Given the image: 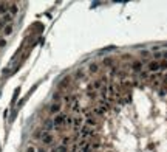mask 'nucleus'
<instances>
[{
    "instance_id": "1",
    "label": "nucleus",
    "mask_w": 167,
    "mask_h": 152,
    "mask_svg": "<svg viewBox=\"0 0 167 152\" xmlns=\"http://www.w3.org/2000/svg\"><path fill=\"white\" fill-rule=\"evenodd\" d=\"M67 116H68V113H65V112H60V113L54 115V116H53V126H54V129H60V127H67V126H65Z\"/></svg>"
},
{
    "instance_id": "12",
    "label": "nucleus",
    "mask_w": 167,
    "mask_h": 152,
    "mask_svg": "<svg viewBox=\"0 0 167 152\" xmlns=\"http://www.w3.org/2000/svg\"><path fill=\"white\" fill-rule=\"evenodd\" d=\"M88 71L90 73H99V64H96V62H91L90 65H88Z\"/></svg>"
},
{
    "instance_id": "2",
    "label": "nucleus",
    "mask_w": 167,
    "mask_h": 152,
    "mask_svg": "<svg viewBox=\"0 0 167 152\" xmlns=\"http://www.w3.org/2000/svg\"><path fill=\"white\" fill-rule=\"evenodd\" d=\"M40 143H42V146H53L54 145V135L51 132H43L42 135V138H40Z\"/></svg>"
},
{
    "instance_id": "14",
    "label": "nucleus",
    "mask_w": 167,
    "mask_h": 152,
    "mask_svg": "<svg viewBox=\"0 0 167 152\" xmlns=\"http://www.w3.org/2000/svg\"><path fill=\"white\" fill-rule=\"evenodd\" d=\"M8 8H10V3H0V14L5 16L8 13Z\"/></svg>"
},
{
    "instance_id": "13",
    "label": "nucleus",
    "mask_w": 167,
    "mask_h": 152,
    "mask_svg": "<svg viewBox=\"0 0 167 152\" xmlns=\"http://www.w3.org/2000/svg\"><path fill=\"white\" fill-rule=\"evenodd\" d=\"M62 98H63V93L62 92H54V95H53V101L54 102H62Z\"/></svg>"
},
{
    "instance_id": "21",
    "label": "nucleus",
    "mask_w": 167,
    "mask_h": 152,
    "mask_svg": "<svg viewBox=\"0 0 167 152\" xmlns=\"http://www.w3.org/2000/svg\"><path fill=\"white\" fill-rule=\"evenodd\" d=\"M36 151H37V149L34 148V145H29V146L26 148V151H25V152H36Z\"/></svg>"
},
{
    "instance_id": "7",
    "label": "nucleus",
    "mask_w": 167,
    "mask_h": 152,
    "mask_svg": "<svg viewBox=\"0 0 167 152\" xmlns=\"http://www.w3.org/2000/svg\"><path fill=\"white\" fill-rule=\"evenodd\" d=\"M102 64H104V65H105L107 68H111V67H115V65H116V62H115V59L111 58V56H107V58H104Z\"/></svg>"
},
{
    "instance_id": "19",
    "label": "nucleus",
    "mask_w": 167,
    "mask_h": 152,
    "mask_svg": "<svg viewBox=\"0 0 167 152\" xmlns=\"http://www.w3.org/2000/svg\"><path fill=\"white\" fill-rule=\"evenodd\" d=\"M121 59H122V61H133L130 53H124V54H121Z\"/></svg>"
},
{
    "instance_id": "11",
    "label": "nucleus",
    "mask_w": 167,
    "mask_h": 152,
    "mask_svg": "<svg viewBox=\"0 0 167 152\" xmlns=\"http://www.w3.org/2000/svg\"><path fill=\"white\" fill-rule=\"evenodd\" d=\"M43 132H45V130L42 129V127H37V129L33 132V138H34V140H40L42 135H43Z\"/></svg>"
},
{
    "instance_id": "15",
    "label": "nucleus",
    "mask_w": 167,
    "mask_h": 152,
    "mask_svg": "<svg viewBox=\"0 0 167 152\" xmlns=\"http://www.w3.org/2000/svg\"><path fill=\"white\" fill-rule=\"evenodd\" d=\"M76 78H77V79H84V78H85L84 68H77V70H76Z\"/></svg>"
},
{
    "instance_id": "3",
    "label": "nucleus",
    "mask_w": 167,
    "mask_h": 152,
    "mask_svg": "<svg viewBox=\"0 0 167 152\" xmlns=\"http://www.w3.org/2000/svg\"><path fill=\"white\" fill-rule=\"evenodd\" d=\"M142 68H144V64H142L139 59L138 61H132L130 62V70L133 71V73H141V71H142Z\"/></svg>"
},
{
    "instance_id": "20",
    "label": "nucleus",
    "mask_w": 167,
    "mask_h": 152,
    "mask_svg": "<svg viewBox=\"0 0 167 152\" xmlns=\"http://www.w3.org/2000/svg\"><path fill=\"white\" fill-rule=\"evenodd\" d=\"M160 70H167V61H164V59L160 61Z\"/></svg>"
},
{
    "instance_id": "16",
    "label": "nucleus",
    "mask_w": 167,
    "mask_h": 152,
    "mask_svg": "<svg viewBox=\"0 0 167 152\" xmlns=\"http://www.w3.org/2000/svg\"><path fill=\"white\" fill-rule=\"evenodd\" d=\"M56 151H57V152H70V148L63 146V145H59V143H57V146H56Z\"/></svg>"
},
{
    "instance_id": "8",
    "label": "nucleus",
    "mask_w": 167,
    "mask_h": 152,
    "mask_svg": "<svg viewBox=\"0 0 167 152\" xmlns=\"http://www.w3.org/2000/svg\"><path fill=\"white\" fill-rule=\"evenodd\" d=\"M13 31H14V25H13V23H8V25L3 27L2 34H3V36H10V34H13Z\"/></svg>"
},
{
    "instance_id": "23",
    "label": "nucleus",
    "mask_w": 167,
    "mask_h": 152,
    "mask_svg": "<svg viewBox=\"0 0 167 152\" xmlns=\"http://www.w3.org/2000/svg\"><path fill=\"white\" fill-rule=\"evenodd\" d=\"M163 59H164V61H167V50L163 53Z\"/></svg>"
},
{
    "instance_id": "9",
    "label": "nucleus",
    "mask_w": 167,
    "mask_h": 152,
    "mask_svg": "<svg viewBox=\"0 0 167 152\" xmlns=\"http://www.w3.org/2000/svg\"><path fill=\"white\" fill-rule=\"evenodd\" d=\"M90 84H91V87H93V89L96 90V92H99L102 87H104V84L101 82V79H94V81H91Z\"/></svg>"
},
{
    "instance_id": "10",
    "label": "nucleus",
    "mask_w": 167,
    "mask_h": 152,
    "mask_svg": "<svg viewBox=\"0 0 167 152\" xmlns=\"http://www.w3.org/2000/svg\"><path fill=\"white\" fill-rule=\"evenodd\" d=\"M17 11H19V6H17V3H10V8H8V13H10L13 17L15 14H17Z\"/></svg>"
},
{
    "instance_id": "22",
    "label": "nucleus",
    "mask_w": 167,
    "mask_h": 152,
    "mask_svg": "<svg viewBox=\"0 0 167 152\" xmlns=\"http://www.w3.org/2000/svg\"><path fill=\"white\" fill-rule=\"evenodd\" d=\"M36 152H48V151H46V148H45V146H40V148H39Z\"/></svg>"
},
{
    "instance_id": "24",
    "label": "nucleus",
    "mask_w": 167,
    "mask_h": 152,
    "mask_svg": "<svg viewBox=\"0 0 167 152\" xmlns=\"http://www.w3.org/2000/svg\"><path fill=\"white\" fill-rule=\"evenodd\" d=\"M48 152H57V151H56V148H51V149H50Z\"/></svg>"
},
{
    "instance_id": "5",
    "label": "nucleus",
    "mask_w": 167,
    "mask_h": 152,
    "mask_svg": "<svg viewBox=\"0 0 167 152\" xmlns=\"http://www.w3.org/2000/svg\"><path fill=\"white\" fill-rule=\"evenodd\" d=\"M147 71H150V73H158V71H160V62L150 61L147 64Z\"/></svg>"
},
{
    "instance_id": "17",
    "label": "nucleus",
    "mask_w": 167,
    "mask_h": 152,
    "mask_svg": "<svg viewBox=\"0 0 167 152\" xmlns=\"http://www.w3.org/2000/svg\"><path fill=\"white\" fill-rule=\"evenodd\" d=\"M149 76H150V75H149V71H144V70H142V71H141V73L138 75V78H139V81H144V79H149Z\"/></svg>"
},
{
    "instance_id": "6",
    "label": "nucleus",
    "mask_w": 167,
    "mask_h": 152,
    "mask_svg": "<svg viewBox=\"0 0 167 152\" xmlns=\"http://www.w3.org/2000/svg\"><path fill=\"white\" fill-rule=\"evenodd\" d=\"M139 56H141V59H139V61H141L142 64H149V62H150L149 59L152 58V54H150V51H147V50H142V51L139 53Z\"/></svg>"
},
{
    "instance_id": "18",
    "label": "nucleus",
    "mask_w": 167,
    "mask_h": 152,
    "mask_svg": "<svg viewBox=\"0 0 167 152\" xmlns=\"http://www.w3.org/2000/svg\"><path fill=\"white\" fill-rule=\"evenodd\" d=\"M152 58H153V61H156V62H160V61L163 59V53H160V51H155V53L152 54Z\"/></svg>"
},
{
    "instance_id": "4",
    "label": "nucleus",
    "mask_w": 167,
    "mask_h": 152,
    "mask_svg": "<svg viewBox=\"0 0 167 152\" xmlns=\"http://www.w3.org/2000/svg\"><path fill=\"white\" fill-rule=\"evenodd\" d=\"M62 107H63V104L62 102H53L51 106L48 107V112H50V115H57V113H60L62 112Z\"/></svg>"
}]
</instances>
